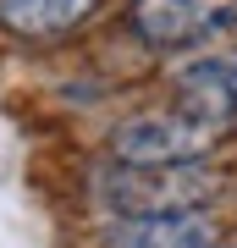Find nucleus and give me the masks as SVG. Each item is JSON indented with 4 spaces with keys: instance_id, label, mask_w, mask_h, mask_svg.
<instances>
[{
    "instance_id": "1",
    "label": "nucleus",
    "mask_w": 237,
    "mask_h": 248,
    "mask_svg": "<svg viewBox=\"0 0 237 248\" xmlns=\"http://www.w3.org/2000/svg\"><path fill=\"white\" fill-rule=\"evenodd\" d=\"M221 187H226V177L210 171L204 160L199 166H122V160H111L94 171V193L116 215H188V210H204Z\"/></svg>"
},
{
    "instance_id": "2",
    "label": "nucleus",
    "mask_w": 237,
    "mask_h": 248,
    "mask_svg": "<svg viewBox=\"0 0 237 248\" xmlns=\"http://www.w3.org/2000/svg\"><path fill=\"white\" fill-rule=\"evenodd\" d=\"M221 138H226L221 122H204L182 105L149 110L111 133V160H122V166H199V160H210Z\"/></svg>"
},
{
    "instance_id": "3",
    "label": "nucleus",
    "mask_w": 237,
    "mask_h": 248,
    "mask_svg": "<svg viewBox=\"0 0 237 248\" xmlns=\"http://www.w3.org/2000/svg\"><path fill=\"white\" fill-rule=\"evenodd\" d=\"M127 28L149 50H193L237 28V0H132Z\"/></svg>"
},
{
    "instance_id": "4",
    "label": "nucleus",
    "mask_w": 237,
    "mask_h": 248,
    "mask_svg": "<svg viewBox=\"0 0 237 248\" xmlns=\"http://www.w3.org/2000/svg\"><path fill=\"white\" fill-rule=\"evenodd\" d=\"M221 226L204 210L188 215H116L105 226V248H215Z\"/></svg>"
},
{
    "instance_id": "5",
    "label": "nucleus",
    "mask_w": 237,
    "mask_h": 248,
    "mask_svg": "<svg viewBox=\"0 0 237 248\" xmlns=\"http://www.w3.org/2000/svg\"><path fill=\"white\" fill-rule=\"evenodd\" d=\"M99 11V0H0V28L17 39H61Z\"/></svg>"
},
{
    "instance_id": "6",
    "label": "nucleus",
    "mask_w": 237,
    "mask_h": 248,
    "mask_svg": "<svg viewBox=\"0 0 237 248\" xmlns=\"http://www.w3.org/2000/svg\"><path fill=\"white\" fill-rule=\"evenodd\" d=\"M176 89H182V110L221 127L237 122V61H199L176 78Z\"/></svg>"
}]
</instances>
